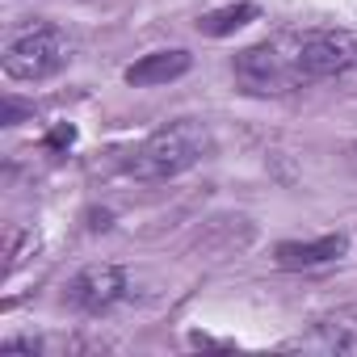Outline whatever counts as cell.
<instances>
[{"instance_id": "obj_1", "label": "cell", "mask_w": 357, "mask_h": 357, "mask_svg": "<svg viewBox=\"0 0 357 357\" xmlns=\"http://www.w3.org/2000/svg\"><path fill=\"white\" fill-rule=\"evenodd\" d=\"M211 151H215V135H211L206 122H198V118H176V122L151 130L135 147V155H130L126 168L135 176H143V181H168V176H181L194 164H202Z\"/></svg>"}, {"instance_id": "obj_2", "label": "cell", "mask_w": 357, "mask_h": 357, "mask_svg": "<svg viewBox=\"0 0 357 357\" xmlns=\"http://www.w3.org/2000/svg\"><path fill=\"white\" fill-rule=\"evenodd\" d=\"M231 68H236L240 89L252 97H273V93H290V89L307 84L298 72V59H294V34H278L257 47H244Z\"/></svg>"}, {"instance_id": "obj_3", "label": "cell", "mask_w": 357, "mask_h": 357, "mask_svg": "<svg viewBox=\"0 0 357 357\" xmlns=\"http://www.w3.org/2000/svg\"><path fill=\"white\" fill-rule=\"evenodd\" d=\"M68 63H72V38L59 26H34L22 38H13L5 51V76L22 80V84L51 80Z\"/></svg>"}, {"instance_id": "obj_4", "label": "cell", "mask_w": 357, "mask_h": 357, "mask_svg": "<svg viewBox=\"0 0 357 357\" xmlns=\"http://www.w3.org/2000/svg\"><path fill=\"white\" fill-rule=\"evenodd\" d=\"M294 59L303 80H328L349 68H357V34L349 30H307L294 34Z\"/></svg>"}, {"instance_id": "obj_5", "label": "cell", "mask_w": 357, "mask_h": 357, "mask_svg": "<svg viewBox=\"0 0 357 357\" xmlns=\"http://www.w3.org/2000/svg\"><path fill=\"white\" fill-rule=\"evenodd\" d=\"M122 294H126V273H122L118 265H89V269H80V273L72 278V286H68V303H72L76 311H84V315L109 311Z\"/></svg>"}, {"instance_id": "obj_6", "label": "cell", "mask_w": 357, "mask_h": 357, "mask_svg": "<svg viewBox=\"0 0 357 357\" xmlns=\"http://www.w3.org/2000/svg\"><path fill=\"white\" fill-rule=\"evenodd\" d=\"M349 252V236H319V240H286L273 248L278 269H319V265H336Z\"/></svg>"}, {"instance_id": "obj_7", "label": "cell", "mask_w": 357, "mask_h": 357, "mask_svg": "<svg viewBox=\"0 0 357 357\" xmlns=\"http://www.w3.org/2000/svg\"><path fill=\"white\" fill-rule=\"evenodd\" d=\"M190 68H194V59H190V51H181V47L151 51V55H143V59H135V63L126 68V84H130V89L172 84V80H181Z\"/></svg>"}, {"instance_id": "obj_8", "label": "cell", "mask_w": 357, "mask_h": 357, "mask_svg": "<svg viewBox=\"0 0 357 357\" xmlns=\"http://www.w3.org/2000/svg\"><path fill=\"white\" fill-rule=\"evenodd\" d=\"M257 17H261V9L252 5V0H236V5H219V9L202 13V17H198V34H206V38H227V34L244 30V26L257 22Z\"/></svg>"}, {"instance_id": "obj_9", "label": "cell", "mask_w": 357, "mask_h": 357, "mask_svg": "<svg viewBox=\"0 0 357 357\" xmlns=\"http://www.w3.org/2000/svg\"><path fill=\"white\" fill-rule=\"evenodd\" d=\"M315 349H328V353H357V319L349 315H332L315 328V336L307 340Z\"/></svg>"}, {"instance_id": "obj_10", "label": "cell", "mask_w": 357, "mask_h": 357, "mask_svg": "<svg viewBox=\"0 0 357 357\" xmlns=\"http://www.w3.org/2000/svg\"><path fill=\"white\" fill-rule=\"evenodd\" d=\"M72 143H76V130H72L68 122H63V126H55V130L47 135V147H72Z\"/></svg>"}, {"instance_id": "obj_11", "label": "cell", "mask_w": 357, "mask_h": 357, "mask_svg": "<svg viewBox=\"0 0 357 357\" xmlns=\"http://www.w3.org/2000/svg\"><path fill=\"white\" fill-rule=\"evenodd\" d=\"M26 109L17 105V101H5V126H17V118H22Z\"/></svg>"}]
</instances>
